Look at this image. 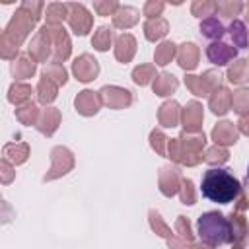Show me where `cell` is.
<instances>
[{
    "label": "cell",
    "mask_w": 249,
    "mask_h": 249,
    "mask_svg": "<svg viewBox=\"0 0 249 249\" xmlns=\"http://www.w3.org/2000/svg\"><path fill=\"white\" fill-rule=\"evenodd\" d=\"M247 189H249V167H247Z\"/></svg>",
    "instance_id": "obj_3"
},
{
    "label": "cell",
    "mask_w": 249,
    "mask_h": 249,
    "mask_svg": "<svg viewBox=\"0 0 249 249\" xmlns=\"http://www.w3.org/2000/svg\"><path fill=\"white\" fill-rule=\"evenodd\" d=\"M239 181L237 177L224 167H210L202 173V181H200V193L204 198H208L210 202H218V204H228L233 198H237L239 195Z\"/></svg>",
    "instance_id": "obj_1"
},
{
    "label": "cell",
    "mask_w": 249,
    "mask_h": 249,
    "mask_svg": "<svg viewBox=\"0 0 249 249\" xmlns=\"http://www.w3.org/2000/svg\"><path fill=\"white\" fill-rule=\"evenodd\" d=\"M198 235L210 245H222L230 239V222L220 212H204L196 222Z\"/></svg>",
    "instance_id": "obj_2"
}]
</instances>
